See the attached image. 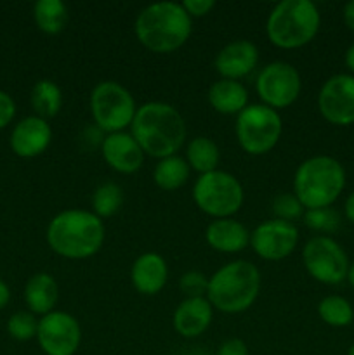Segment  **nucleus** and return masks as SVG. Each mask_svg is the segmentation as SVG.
Instances as JSON below:
<instances>
[{
	"instance_id": "obj_1",
	"label": "nucleus",
	"mask_w": 354,
	"mask_h": 355,
	"mask_svg": "<svg viewBox=\"0 0 354 355\" xmlns=\"http://www.w3.org/2000/svg\"><path fill=\"white\" fill-rule=\"evenodd\" d=\"M130 134L146 156L163 159L179 153L187 130L177 107L162 101H149L135 111Z\"/></svg>"
},
{
	"instance_id": "obj_2",
	"label": "nucleus",
	"mask_w": 354,
	"mask_h": 355,
	"mask_svg": "<svg viewBox=\"0 0 354 355\" xmlns=\"http://www.w3.org/2000/svg\"><path fill=\"white\" fill-rule=\"evenodd\" d=\"M45 239L56 255L68 260H85L103 248L106 225L92 210L68 208L51 218Z\"/></svg>"
},
{
	"instance_id": "obj_3",
	"label": "nucleus",
	"mask_w": 354,
	"mask_h": 355,
	"mask_svg": "<svg viewBox=\"0 0 354 355\" xmlns=\"http://www.w3.org/2000/svg\"><path fill=\"white\" fill-rule=\"evenodd\" d=\"M134 33L139 44L155 54L176 52L189 40L193 19L183 3L155 2L146 6L134 21Z\"/></svg>"
},
{
	"instance_id": "obj_4",
	"label": "nucleus",
	"mask_w": 354,
	"mask_h": 355,
	"mask_svg": "<svg viewBox=\"0 0 354 355\" xmlns=\"http://www.w3.org/2000/svg\"><path fill=\"white\" fill-rule=\"evenodd\" d=\"M262 276L255 263L233 260L208 277L207 300L222 314H242L255 304Z\"/></svg>"
},
{
	"instance_id": "obj_5",
	"label": "nucleus",
	"mask_w": 354,
	"mask_h": 355,
	"mask_svg": "<svg viewBox=\"0 0 354 355\" xmlns=\"http://www.w3.org/2000/svg\"><path fill=\"white\" fill-rule=\"evenodd\" d=\"M346 189V168L328 155L304 159L294 173V194L305 210L330 208Z\"/></svg>"
},
{
	"instance_id": "obj_6",
	"label": "nucleus",
	"mask_w": 354,
	"mask_h": 355,
	"mask_svg": "<svg viewBox=\"0 0 354 355\" xmlns=\"http://www.w3.org/2000/svg\"><path fill=\"white\" fill-rule=\"evenodd\" d=\"M321 26V14L311 0H281L266 19L267 40L281 51L311 44Z\"/></svg>"
},
{
	"instance_id": "obj_7",
	"label": "nucleus",
	"mask_w": 354,
	"mask_h": 355,
	"mask_svg": "<svg viewBox=\"0 0 354 355\" xmlns=\"http://www.w3.org/2000/svg\"><path fill=\"white\" fill-rule=\"evenodd\" d=\"M193 201L200 211L215 218H231L242 210L245 191L238 177L226 170L198 175L193 186Z\"/></svg>"
},
{
	"instance_id": "obj_8",
	"label": "nucleus",
	"mask_w": 354,
	"mask_h": 355,
	"mask_svg": "<svg viewBox=\"0 0 354 355\" xmlns=\"http://www.w3.org/2000/svg\"><path fill=\"white\" fill-rule=\"evenodd\" d=\"M137 107L130 90L115 80L97 83L89 97L90 116L94 125L104 134L125 132L130 128Z\"/></svg>"
},
{
	"instance_id": "obj_9",
	"label": "nucleus",
	"mask_w": 354,
	"mask_h": 355,
	"mask_svg": "<svg viewBox=\"0 0 354 355\" xmlns=\"http://www.w3.org/2000/svg\"><path fill=\"white\" fill-rule=\"evenodd\" d=\"M236 141L250 156H262L273 151L283 134L280 113L266 104H248L236 116Z\"/></svg>"
},
{
	"instance_id": "obj_10",
	"label": "nucleus",
	"mask_w": 354,
	"mask_h": 355,
	"mask_svg": "<svg viewBox=\"0 0 354 355\" xmlns=\"http://www.w3.org/2000/svg\"><path fill=\"white\" fill-rule=\"evenodd\" d=\"M302 263L309 276L326 286L344 283L349 270V257L332 236H312L302 248Z\"/></svg>"
},
{
	"instance_id": "obj_11",
	"label": "nucleus",
	"mask_w": 354,
	"mask_h": 355,
	"mask_svg": "<svg viewBox=\"0 0 354 355\" xmlns=\"http://www.w3.org/2000/svg\"><path fill=\"white\" fill-rule=\"evenodd\" d=\"M255 92L260 103L273 110H285L297 103L302 92V76L294 64L273 61L264 66L255 78Z\"/></svg>"
},
{
	"instance_id": "obj_12",
	"label": "nucleus",
	"mask_w": 354,
	"mask_h": 355,
	"mask_svg": "<svg viewBox=\"0 0 354 355\" xmlns=\"http://www.w3.org/2000/svg\"><path fill=\"white\" fill-rule=\"evenodd\" d=\"M37 342L45 355H75L82 343L78 319L65 311H52L38 319Z\"/></svg>"
},
{
	"instance_id": "obj_13",
	"label": "nucleus",
	"mask_w": 354,
	"mask_h": 355,
	"mask_svg": "<svg viewBox=\"0 0 354 355\" xmlns=\"http://www.w3.org/2000/svg\"><path fill=\"white\" fill-rule=\"evenodd\" d=\"M298 245V229L292 222L269 218L250 232V248L266 262H280L290 257Z\"/></svg>"
},
{
	"instance_id": "obj_14",
	"label": "nucleus",
	"mask_w": 354,
	"mask_h": 355,
	"mask_svg": "<svg viewBox=\"0 0 354 355\" xmlns=\"http://www.w3.org/2000/svg\"><path fill=\"white\" fill-rule=\"evenodd\" d=\"M318 110L330 125H354V75L339 73L330 76L319 89Z\"/></svg>"
},
{
	"instance_id": "obj_15",
	"label": "nucleus",
	"mask_w": 354,
	"mask_h": 355,
	"mask_svg": "<svg viewBox=\"0 0 354 355\" xmlns=\"http://www.w3.org/2000/svg\"><path fill=\"white\" fill-rule=\"evenodd\" d=\"M99 149L104 163L121 175H132L144 163V151L127 130L106 134Z\"/></svg>"
},
{
	"instance_id": "obj_16",
	"label": "nucleus",
	"mask_w": 354,
	"mask_h": 355,
	"mask_svg": "<svg viewBox=\"0 0 354 355\" xmlns=\"http://www.w3.org/2000/svg\"><path fill=\"white\" fill-rule=\"evenodd\" d=\"M259 64V49L250 40H235L217 52L214 68L224 80L242 82V78L253 73Z\"/></svg>"
},
{
	"instance_id": "obj_17",
	"label": "nucleus",
	"mask_w": 354,
	"mask_h": 355,
	"mask_svg": "<svg viewBox=\"0 0 354 355\" xmlns=\"http://www.w3.org/2000/svg\"><path fill=\"white\" fill-rule=\"evenodd\" d=\"M52 142V128L47 120L37 116H26L17 121L12 128L9 144L10 149L19 158H37L47 151Z\"/></svg>"
},
{
	"instance_id": "obj_18",
	"label": "nucleus",
	"mask_w": 354,
	"mask_h": 355,
	"mask_svg": "<svg viewBox=\"0 0 354 355\" xmlns=\"http://www.w3.org/2000/svg\"><path fill=\"white\" fill-rule=\"evenodd\" d=\"M212 319H214V307L207 297L184 298L174 311L172 326L177 335L186 340H193L210 328Z\"/></svg>"
},
{
	"instance_id": "obj_19",
	"label": "nucleus",
	"mask_w": 354,
	"mask_h": 355,
	"mask_svg": "<svg viewBox=\"0 0 354 355\" xmlns=\"http://www.w3.org/2000/svg\"><path fill=\"white\" fill-rule=\"evenodd\" d=\"M169 281V266L160 253L148 252L139 255L130 267V283L137 293L155 297Z\"/></svg>"
},
{
	"instance_id": "obj_20",
	"label": "nucleus",
	"mask_w": 354,
	"mask_h": 355,
	"mask_svg": "<svg viewBox=\"0 0 354 355\" xmlns=\"http://www.w3.org/2000/svg\"><path fill=\"white\" fill-rule=\"evenodd\" d=\"M205 239L219 253H242L250 246V231L235 217L215 218L205 229Z\"/></svg>"
},
{
	"instance_id": "obj_21",
	"label": "nucleus",
	"mask_w": 354,
	"mask_h": 355,
	"mask_svg": "<svg viewBox=\"0 0 354 355\" xmlns=\"http://www.w3.org/2000/svg\"><path fill=\"white\" fill-rule=\"evenodd\" d=\"M24 302L28 305V311L35 315L51 314L56 311V304L59 298V286L54 276L49 272L33 274L24 284Z\"/></svg>"
},
{
	"instance_id": "obj_22",
	"label": "nucleus",
	"mask_w": 354,
	"mask_h": 355,
	"mask_svg": "<svg viewBox=\"0 0 354 355\" xmlns=\"http://www.w3.org/2000/svg\"><path fill=\"white\" fill-rule=\"evenodd\" d=\"M208 104L212 110L226 116H238L248 106V90L242 82L219 78L208 89Z\"/></svg>"
},
{
	"instance_id": "obj_23",
	"label": "nucleus",
	"mask_w": 354,
	"mask_h": 355,
	"mask_svg": "<svg viewBox=\"0 0 354 355\" xmlns=\"http://www.w3.org/2000/svg\"><path fill=\"white\" fill-rule=\"evenodd\" d=\"M184 159H186L191 170L203 175V173L219 170L221 149H219V146L210 137L198 135V137H193L187 142Z\"/></svg>"
},
{
	"instance_id": "obj_24",
	"label": "nucleus",
	"mask_w": 354,
	"mask_h": 355,
	"mask_svg": "<svg viewBox=\"0 0 354 355\" xmlns=\"http://www.w3.org/2000/svg\"><path fill=\"white\" fill-rule=\"evenodd\" d=\"M191 168L186 159L179 155L158 159L153 170V180L162 191H177L187 184Z\"/></svg>"
},
{
	"instance_id": "obj_25",
	"label": "nucleus",
	"mask_w": 354,
	"mask_h": 355,
	"mask_svg": "<svg viewBox=\"0 0 354 355\" xmlns=\"http://www.w3.org/2000/svg\"><path fill=\"white\" fill-rule=\"evenodd\" d=\"M30 103L37 116L49 120L58 116L62 107V90L52 80H38L30 94Z\"/></svg>"
},
{
	"instance_id": "obj_26",
	"label": "nucleus",
	"mask_w": 354,
	"mask_h": 355,
	"mask_svg": "<svg viewBox=\"0 0 354 355\" xmlns=\"http://www.w3.org/2000/svg\"><path fill=\"white\" fill-rule=\"evenodd\" d=\"M33 19L45 35H59L68 24V7L61 0H38L33 6Z\"/></svg>"
},
{
	"instance_id": "obj_27",
	"label": "nucleus",
	"mask_w": 354,
	"mask_h": 355,
	"mask_svg": "<svg viewBox=\"0 0 354 355\" xmlns=\"http://www.w3.org/2000/svg\"><path fill=\"white\" fill-rule=\"evenodd\" d=\"M124 205V189L117 182H103L94 189L90 198L92 214L103 220L117 215Z\"/></svg>"
},
{
	"instance_id": "obj_28",
	"label": "nucleus",
	"mask_w": 354,
	"mask_h": 355,
	"mask_svg": "<svg viewBox=\"0 0 354 355\" xmlns=\"http://www.w3.org/2000/svg\"><path fill=\"white\" fill-rule=\"evenodd\" d=\"M318 315L332 328H346L354 321V307L340 295H328L318 304Z\"/></svg>"
},
{
	"instance_id": "obj_29",
	"label": "nucleus",
	"mask_w": 354,
	"mask_h": 355,
	"mask_svg": "<svg viewBox=\"0 0 354 355\" xmlns=\"http://www.w3.org/2000/svg\"><path fill=\"white\" fill-rule=\"evenodd\" d=\"M302 218H304L305 227L316 232V236H330L340 227V215L332 207L305 210Z\"/></svg>"
},
{
	"instance_id": "obj_30",
	"label": "nucleus",
	"mask_w": 354,
	"mask_h": 355,
	"mask_svg": "<svg viewBox=\"0 0 354 355\" xmlns=\"http://www.w3.org/2000/svg\"><path fill=\"white\" fill-rule=\"evenodd\" d=\"M38 319L30 311H19L12 314L7 321V333L10 338L16 342H28L31 338H37Z\"/></svg>"
},
{
	"instance_id": "obj_31",
	"label": "nucleus",
	"mask_w": 354,
	"mask_h": 355,
	"mask_svg": "<svg viewBox=\"0 0 354 355\" xmlns=\"http://www.w3.org/2000/svg\"><path fill=\"white\" fill-rule=\"evenodd\" d=\"M271 211H273V218L294 224L295 220L304 217L305 208L294 193H281L271 201Z\"/></svg>"
},
{
	"instance_id": "obj_32",
	"label": "nucleus",
	"mask_w": 354,
	"mask_h": 355,
	"mask_svg": "<svg viewBox=\"0 0 354 355\" xmlns=\"http://www.w3.org/2000/svg\"><path fill=\"white\" fill-rule=\"evenodd\" d=\"M179 288L186 298L207 297L208 277L200 270H187L180 276Z\"/></svg>"
},
{
	"instance_id": "obj_33",
	"label": "nucleus",
	"mask_w": 354,
	"mask_h": 355,
	"mask_svg": "<svg viewBox=\"0 0 354 355\" xmlns=\"http://www.w3.org/2000/svg\"><path fill=\"white\" fill-rule=\"evenodd\" d=\"M16 116V103L7 92L0 90V130L6 128Z\"/></svg>"
},
{
	"instance_id": "obj_34",
	"label": "nucleus",
	"mask_w": 354,
	"mask_h": 355,
	"mask_svg": "<svg viewBox=\"0 0 354 355\" xmlns=\"http://www.w3.org/2000/svg\"><path fill=\"white\" fill-rule=\"evenodd\" d=\"M183 7L187 16L194 19V17H203L210 14V10L215 7V2L214 0H184Z\"/></svg>"
},
{
	"instance_id": "obj_35",
	"label": "nucleus",
	"mask_w": 354,
	"mask_h": 355,
	"mask_svg": "<svg viewBox=\"0 0 354 355\" xmlns=\"http://www.w3.org/2000/svg\"><path fill=\"white\" fill-rule=\"evenodd\" d=\"M215 355H248V347L242 338H228L221 343Z\"/></svg>"
},
{
	"instance_id": "obj_36",
	"label": "nucleus",
	"mask_w": 354,
	"mask_h": 355,
	"mask_svg": "<svg viewBox=\"0 0 354 355\" xmlns=\"http://www.w3.org/2000/svg\"><path fill=\"white\" fill-rule=\"evenodd\" d=\"M342 17L346 26L349 28L351 31H354V0H351V2H347L346 6H344Z\"/></svg>"
},
{
	"instance_id": "obj_37",
	"label": "nucleus",
	"mask_w": 354,
	"mask_h": 355,
	"mask_svg": "<svg viewBox=\"0 0 354 355\" xmlns=\"http://www.w3.org/2000/svg\"><path fill=\"white\" fill-rule=\"evenodd\" d=\"M344 215H346L347 220L354 225V191L347 196L346 203H344Z\"/></svg>"
},
{
	"instance_id": "obj_38",
	"label": "nucleus",
	"mask_w": 354,
	"mask_h": 355,
	"mask_svg": "<svg viewBox=\"0 0 354 355\" xmlns=\"http://www.w3.org/2000/svg\"><path fill=\"white\" fill-rule=\"evenodd\" d=\"M9 300H10V290H9V286H7V284L3 283L2 279H0V311L7 307V304H9Z\"/></svg>"
},
{
	"instance_id": "obj_39",
	"label": "nucleus",
	"mask_w": 354,
	"mask_h": 355,
	"mask_svg": "<svg viewBox=\"0 0 354 355\" xmlns=\"http://www.w3.org/2000/svg\"><path fill=\"white\" fill-rule=\"evenodd\" d=\"M344 61H346V66H347V69L351 71V75H354V44H351L349 49L346 51Z\"/></svg>"
},
{
	"instance_id": "obj_40",
	"label": "nucleus",
	"mask_w": 354,
	"mask_h": 355,
	"mask_svg": "<svg viewBox=\"0 0 354 355\" xmlns=\"http://www.w3.org/2000/svg\"><path fill=\"white\" fill-rule=\"evenodd\" d=\"M346 281L351 284V288H354V262L349 263V270H347Z\"/></svg>"
},
{
	"instance_id": "obj_41",
	"label": "nucleus",
	"mask_w": 354,
	"mask_h": 355,
	"mask_svg": "<svg viewBox=\"0 0 354 355\" xmlns=\"http://www.w3.org/2000/svg\"><path fill=\"white\" fill-rule=\"evenodd\" d=\"M347 355H354V343L349 347V350H347Z\"/></svg>"
}]
</instances>
